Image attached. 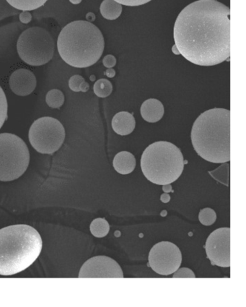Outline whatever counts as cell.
I'll use <instances>...</instances> for the list:
<instances>
[{
  "mask_svg": "<svg viewBox=\"0 0 246 307\" xmlns=\"http://www.w3.org/2000/svg\"><path fill=\"white\" fill-rule=\"evenodd\" d=\"M180 55L200 66H214L230 56V7L218 0H198L180 12L173 31Z\"/></svg>",
  "mask_w": 246,
  "mask_h": 307,
  "instance_id": "obj_1",
  "label": "cell"
},
{
  "mask_svg": "<svg viewBox=\"0 0 246 307\" xmlns=\"http://www.w3.org/2000/svg\"><path fill=\"white\" fill-rule=\"evenodd\" d=\"M191 142L203 159L214 163L230 161V110L215 108L201 114L193 123Z\"/></svg>",
  "mask_w": 246,
  "mask_h": 307,
  "instance_id": "obj_2",
  "label": "cell"
},
{
  "mask_svg": "<svg viewBox=\"0 0 246 307\" xmlns=\"http://www.w3.org/2000/svg\"><path fill=\"white\" fill-rule=\"evenodd\" d=\"M104 35L93 23L73 21L64 26L57 39L61 59L72 67L85 68L100 60L104 53Z\"/></svg>",
  "mask_w": 246,
  "mask_h": 307,
  "instance_id": "obj_3",
  "label": "cell"
},
{
  "mask_svg": "<svg viewBox=\"0 0 246 307\" xmlns=\"http://www.w3.org/2000/svg\"><path fill=\"white\" fill-rule=\"evenodd\" d=\"M42 246L39 233L28 225L0 229V275L12 276L28 268L41 254Z\"/></svg>",
  "mask_w": 246,
  "mask_h": 307,
  "instance_id": "obj_4",
  "label": "cell"
},
{
  "mask_svg": "<svg viewBox=\"0 0 246 307\" xmlns=\"http://www.w3.org/2000/svg\"><path fill=\"white\" fill-rule=\"evenodd\" d=\"M184 161L182 153L169 142H155L142 154L141 169L144 177L152 183L165 185L176 182L183 173Z\"/></svg>",
  "mask_w": 246,
  "mask_h": 307,
  "instance_id": "obj_5",
  "label": "cell"
},
{
  "mask_svg": "<svg viewBox=\"0 0 246 307\" xmlns=\"http://www.w3.org/2000/svg\"><path fill=\"white\" fill-rule=\"evenodd\" d=\"M30 154L26 143L11 133L0 134V181L10 182L27 170Z\"/></svg>",
  "mask_w": 246,
  "mask_h": 307,
  "instance_id": "obj_6",
  "label": "cell"
},
{
  "mask_svg": "<svg viewBox=\"0 0 246 307\" xmlns=\"http://www.w3.org/2000/svg\"><path fill=\"white\" fill-rule=\"evenodd\" d=\"M55 40L46 29L31 27L24 31L17 43V50L21 60L31 66L47 64L55 53Z\"/></svg>",
  "mask_w": 246,
  "mask_h": 307,
  "instance_id": "obj_7",
  "label": "cell"
},
{
  "mask_svg": "<svg viewBox=\"0 0 246 307\" xmlns=\"http://www.w3.org/2000/svg\"><path fill=\"white\" fill-rule=\"evenodd\" d=\"M28 137L35 151L42 154H53L62 146L65 139V129L56 119L41 117L30 126Z\"/></svg>",
  "mask_w": 246,
  "mask_h": 307,
  "instance_id": "obj_8",
  "label": "cell"
},
{
  "mask_svg": "<svg viewBox=\"0 0 246 307\" xmlns=\"http://www.w3.org/2000/svg\"><path fill=\"white\" fill-rule=\"evenodd\" d=\"M182 254L179 248L172 242L156 244L150 251L148 265L153 271L162 276L176 272L181 266Z\"/></svg>",
  "mask_w": 246,
  "mask_h": 307,
  "instance_id": "obj_9",
  "label": "cell"
},
{
  "mask_svg": "<svg viewBox=\"0 0 246 307\" xmlns=\"http://www.w3.org/2000/svg\"><path fill=\"white\" fill-rule=\"evenodd\" d=\"M206 252L213 265L230 267V228H220L209 236L206 242Z\"/></svg>",
  "mask_w": 246,
  "mask_h": 307,
  "instance_id": "obj_10",
  "label": "cell"
},
{
  "mask_svg": "<svg viewBox=\"0 0 246 307\" xmlns=\"http://www.w3.org/2000/svg\"><path fill=\"white\" fill-rule=\"evenodd\" d=\"M79 277H124L121 266L106 256H96L83 264Z\"/></svg>",
  "mask_w": 246,
  "mask_h": 307,
  "instance_id": "obj_11",
  "label": "cell"
},
{
  "mask_svg": "<svg viewBox=\"0 0 246 307\" xmlns=\"http://www.w3.org/2000/svg\"><path fill=\"white\" fill-rule=\"evenodd\" d=\"M36 78L34 74L27 69L15 70L10 78V89L19 96L30 95L36 88Z\"/></svg>",
  "mask_w": 246,
  "mask_h": 307,
  "instance_id": "obj_12",
  "label": "cell"
},
{
  "mask_svg": "<svg viewBox=\"0 0 246 307\" xmlns=\"http://www.w3.org/2000/svg\"><path fill=\"white\" fill-rule=\"evenodd\" d=\"M136 125L135 117L127 112H118L112 120V127L118 135L125 136L132 133Z\"/></svg>",
  "mask_w": 246,
  "mask_h": 307,
  "instance_id": "obj_13",
  "label": "cell"
},
{
  "mask_svg": "<svg viewBox=\"0 0 246 307\" xmlns=\"http://www.w3.org/2000/svg\"><path fill=\"white\" fill-rule=\"evenodd\" d=\"M140 112L141 117L146 122L155 123L164 117V106L159 100L150 98L142 103Z\"/></svg>",
  "mask_w": 246,
  "mask_h": 307,
  "instance_id": "obj_14",
  "label": "cell"
},
{
  "mask_svg": "<svg viewBox=\"0 0 246 307\" xmlns=\"http://www.w3.org/2000/svg\"><path fill=\"white\" fill-rule=\"evenodd\" d=\"M115 170L122 175L131 174L135 170L136 159L135 155L127 151H121L116 154L113 161Z\"/></svg>",
  "mask_w": 246,
  "mask_h": 307,
  "instance_id": "obj_15",
  "label": "cell"
},
{
  "mask_svg": "<svg viewBox=\"0 0 246 307\" xmlns=\"http://www.w3.org/2000/svg\"><path fill=\"white\" fill-rule=\"evenodd\" d=\"M122 4L114 0H104L101 3L100 11L106 19L113 21L117 19L122 12Z\"/></svg>",
  "mask_w": 246,
  "mask_h": 307,
  "instance_id": "obj_16",
  "label": "cell"
},
{
  "mask_svg": "<svg viewBox=\"0 0 246 307\" xmlns=\"http://www.w3.org/2000/svg\"><path fill=\"white\" fill-rule=\"evenodd\" d=\"M12 7L22 11H31L42 7L47 0H6Z\"/></svg>",
  "mask_w": 246,
  "mask_h": 307,
  "instance_id": "obj_17",
  "label": "cell"
},
{
  "mask_svg": "<svg viewBox=\"0 0 246 307\" xmlns=\"http://www.w3.org/2000/svg\"><path fill=\"white\" fill-rule=\"evenodd\" d=\"M90 229L94 237L103 238L109 234L110 226L105 218H96L90 224Z\"/></svg>",
  "mask_w": 246,
  "mask_h": 307,
  "instance_id": "obj_18",
  "label": "cell"
},
{
  "mask_svg": "<svg viewBox=\"0 0 246 307\" xmlns=\"http://www.w3.org/2000/svg\"><path fill=\"white\" fill-rule=\"evenodd\" d=\"M65 97L62 91L58 89H52L47 92L46 102L52 109H59L64 103Z\"/></svg>",
  "mask_w": 246,
  "mask_h": 307,
  "instance_id": "obj_19",
  "label": "cell"
},
{
  "mask_svg": "<svg viewBox=\"0 0 246 307\" xmlns=\"http://www.w3.org/2000/svg\"><path fill=\"white\" fill-rule=\"evenodd\" d=\"M210 174L216 181L228 186L230 184V164L223 163L215 170L210 171Z\"/></svg>",
  "mask_w": 246,
  "mask_h": 307,
  "instance_id": "obj_20",
  "label": "cell"
},
{
  "mask_svg": "<svg viewBox=\"0 0 246 307\" xmlns=\"http://www.w3.org/2000/svg\"><path fill=\"white\" fill-rule=\"evenodd\" d=\"M93 91L95 95L99 98H106L109 96L113 91V86L109 80L102 78L95 82Z\"/></svg>",
  "mask_w": 246,
  "mask_h": 307,
  "instance_id": "obj_21",
  "label": "cell"
},
{
  "mask_svg": "<svg viewBox=\"0 0 246 307\" xmlns=\"http://www.w3.org/2000/svg\"><path fill=\"white\" fill-rule=\"evenodd\" d=\"M69 87L74 92H87L90 89L88 83L85 82L81 75H75L69 80Z\"/></svg>",
  "mask_w": 246,
  "mask_h": 307,
  "instance_id": "obj_22",
  "label": "cell"
},
{
  "mask_svg": "<svg viewBox=\"0 0 246 307\" xmlns=\"http://www.w3.org/2000/svg\"><path fill=\"white\" fill-rule=\"evenodd\" d=\"M199 220L200 223L204 225V226H212L216 221V213L212 208H204L199 212Z\"/></svg>",
  "mask_w": 246,
  "mask_h": 307,
  "instance_id": "obj_23",
  "label": "cell"
},
{
  "mask_svg": "<svg viewBox=\"0 0 246 307\" xmlns=\"http://www.w3.org/2000/svg\"><path fill=\"white\" fill-rule=\"evenodd\" d=\"M7 98L4 91L0 86V129L2 127L4 122L7 117Z\"/></svg>",
  "mask_w": 246,
  "mask_h": 307,
  "instance_id": "obj_24",
  "label": "cell"
},
{
  "mask_svg": "<svg viewBox=\"0 0 246 307\" xmlns=\"http://www.w3.org/2000/svg\"><path fill=\"white\" fill-rule=\"evenodd\" d=\"M173 277H196L194 273L187 268H183L181 269L177 270L176 272L174 273V275L173 276Z\"/></svg>",
  "mask_w": 246,
  "mask_h": 307,
  "instance_id": "obj_25",
  "label": "cell"
},
{
  "mask_svg": "<svg viewBox=\"0 0 246 307\" xmlns=\"http://www.w3.org/2000/svg\"><path fill=\"white\" fill-rule=\"evenodd\" d=\"M121 4L130 7H136V6L143 5L150 2L152 0H114Z\"/></svg>",
  "mask_w": 246,
  "mask_h": 307,
  "instance_id": "obj_26",
  "label": "cell"
},
{
  "mask_svg": "<svg viewBox=\"0 0 246 307\" xmlns=\"http://www.w3.org/2000/svg\"><path fill=\"white\" fill-rule=\"evenodd\" d=\"M103 64L107 68H112L116 64V57L112 55H106L103 60Z\"/></svg>",
  "mask_w": 246,
  "mask_h": 307,
  "instance_id": "obj_27",
  "label": "cell"
},
{
  "mask_svg": "<svg viewBox=\"0 0 246 307\" xmlns=\"http://www.w3.org/2000/svg\"><path fill=\"white\" fill-rule=\"evenodd\" d=\"M20 21L24 24H27L31 21L32 15L28 11H23L19 15Z\"/></svg>",
  "mask_w": 246,
  "mask_h": 307,
  "instance_id": "obj_28",
  "label": "cell"
},
{
  "mask_svg": "<svg viewBox=\"0 0 246 307\" xmlns=\"http://www.w3.org/2000/svg\"><path fill=\"white\" fill-rule=\"evenodd\" d=\"M106 76L108 78H112L116 75V71L114 69L112 68H108L106 72Z\"/></svg>",
  "mask_w": 246,
  "mask_h": 307,
  "instance_id": "obj_29",
  "label": "cell"
},
{
  "mask_svg": "<svg viewBox=\"0 0 246 307\" xmlns=\"http://www.w3.org/2000/svg\"><path fill=\"white\" fill-rule=\"evenodd\" d=\"M161 200L163 203H167L170 200V196L168 194H163L161 197Z\"/></svg>",
  "mask_w": 246,
  "mask_h": 307,
  "instance_id": "obj_30",
  "label": "cell"
},
{
  "mask_svg": "<svg viewBox=\"0 0 246 307\" xmlns=\"http://www.w3.org/2000/svg\"><path fill=\"white\" fill-rule=\"evenodd\" d=\"M86 18H87L88 22H93L95 20V14L93 13V12H88V13L86 15Z\"/></svg>",
  "mask_w": 246,
  "mask_h": 307,
  "instance_id": "obj_31",
  "label": "cell"
},
{
  "mask_svg": "<svg viewBox=\"0 0 246 307\" xmlns=\"http://www.w3.org/2000/svg\"><path fill=\"white\" fill-rule=\"evenodd\" d=\"M163 190L164 191L165 193H167V192H171L172 191V186L170 185V184H169L163 185ZM173 192V191H172Z\"/></svg>",
  "mask_w": 246,
  "mask_h": 307,
  "instance_id": "obj_32",
  "label": "cell"
},
{
  "mask_svg": "<svg viewBox=\"0 0 246 307\" xmlns=\"http://www.w3.org/2000/svg\"><path fill=\"white\" fill-rule=\"evenodd\" d=\"M82 0H70V1L72 4H78L82 1Z\"/></svg>",
  "mask_w": 246,
  "mask_h": 307,
  "instance_id": "obj_33",
  "label": "cell"
},
{
  "mask_svg": "<svg viewBox=\"0 0 246 307\" xmlns=\"http://www.w3.org/2000/svg\"><path fill=\"white\" fill-rule=\"evenodd\" d=\"M172 50H173V52L175 54V55H180L179 52H178V49H177L176 45L173 46Z\"/></svg>",
  "mask_w": 246,
  "mask_h": 307,
  "instance_id": "obj_34",
  "label": "cell"
},
{
  "mask_svg": "<svg viewBox=\"0 0 246 307\" xmlns=\"http://www.w3.org/2000/svg\"><path fill=\"white\" fill-rule=\"evenodd\" d=\"M95 80V77L92 76L91 80Z\"/></svg>",
  "mask_w": 246,
  "mask_h": 307,
  "instance_id": "obj_35",
  "label": "cell"
}]
</instances>
